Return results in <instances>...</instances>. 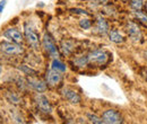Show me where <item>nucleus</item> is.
<instances>
[{
	"label": "nucleus",
	"instance_id": "a211bd4d",
	"mask_svg": "<svg viewBox=\"0 0 147 124\" xmlns=\"http://www.w3.org/2000/svg\"><path fill=\"white\" fill-rule=\"evenodd\" d=\"M135 16L138 18V20H140L142 23H144L145 25H147V15L142 13V11H135Z\"/></svg>",
	"mask_w": 147,
	"mask_h": 124
},
{
	"label": "nucleus",
	"instance_id": "6e6552de",
	"mask_svg": "<svg viewBox=\"0 0 147 124\" xmlns=\"http://www.w3.org/2000/svg\"><path fill=\"white\" fill-rule=\"evenodd\" d=\"M47 81L50 86H57L61 81V74L58 70L51 69L47 72Z\"/></svg>",
	"mask_w": 147,
	"mask_h": 124
},
{
	"label": "nucleus",
	"instance_id": "f3484780",
	"mask_svg": "<svg viewBox=\"0 0 147 124\" xmlns=\"http://www.w3.org/2000/svg\"><path fill=\"white\" fill-rule=\"evenodd\" d=\"M130 6L135 10H140L143 8V0H130Z\"/></svg>",
	"mask_w": 147,
	"mask_h": 124
},
{
	"label": "nucleus",
	"instance_id": "6ab92c4d",
	"mask_svg": "<svg viewBox=\"0 0 147 124\" xmlns=\"http://www.w3.org/2000/svg\"><path fill=\"white\" fill-rule=\"evenodd\" d=\"M91 20L90 19H87V18H84V19H82L80 21H79V26L83 28V29H88L90 27H91Z\"/></svg>",
	"mask_w": 147,
	"mask_h": 124
},
{
	"label": "nucleus",
	"instance_id": "4468645a",
	"mask_svg": "<svg viewBox=\"0 0 147 124\" xmlns=\"http://www.w3.org/2000/svg\"><path fill=\"white\" fill-rule=\"evenodd\" d=\"M52 69L60 71V72H65L66 71V66L61 61H59L58 59H55L53 62H52Z\"/></svg>",
	"mask_w": 147,
	"mask_h": 124
},
{
	"label": "nucleus",
	"instance_id": "9d476101",
	"mask_svg": "<svg viewBox=\"0 0 147 124\" xmlns=\"http://www.w3.org/2000/svg\"><path fill=\"white\" fill-rule=\"evenodd\" d=\"M3 36L7 37L8 40H10L14 43H20L22 40H23L22 33L19 32L18 29H16V28H9V29H7L3 33Z\"/></svg>",
	"mask_w": 147,
	"mask_h": 124
},
{
	"label": "nucleus",
	"instance_id": "393cba45",
	"mask_svg": "<svg viewBox=\"0 0 147 124\" xmlns=\"http://www.w3.org/2000/svg\"><path fill=\"white\" fill-rule=\"evenodd\" d=\"M1 72H2V69H1V67H0V74H1Z\"/></svg>",
	"mask_w": 147,
	"mask_h": 124
},
{
	"label": "nucleus",
	"instance_id": "f8f14e48",
	"mask_svg": "<svg viewBox=\"0 0 147 124\" xmlns=\"http://www.w3.org/2000/svg\"><path fill=\"white\" fill-rule=\"evenodd\" d=\"M96 27H97L98 32L102 33V34H105L109 31V26H108V24H107V21H105L104 18H101V17L97 18V25H96Z\"/></svg>",
	"mask_w": 147,
	"mask_h": 124
},
{
	"label": "nucleus",
	"instance_id": "f03ea898",
	"mask_svg": "<svg viewBox=\"0 0 147 124\" xmlns=\"http://www.w3.org/2000/svg\"><path fill=\"white\" fill-rule=\"evenodd\" d=\"M102 119L104 121V123H108V124H119V123H122V117L121 115L114 111V109H108L103 113L102 115Z\"/></svg>",
	"mask_w": 147,
	"mask_h": 124
},
{
	"label": "nucleus",
	"instance_id": "ddd939ff",
	"mask_svg": "<svg viewBox=\"0 0 147 124\" xmlns=\"http://www.w3.org/2000/svg\"><path fill=\"white\" fill-rule=\"evenodd\" d=\"M109 37H110V41L114 42V43H122L123 42V37L118 31H111L109 33Z\"/></svg>",
	"mask_w": 147,
	"mask_h": 124
},
{
	"label": "nucleus",
	"instance_id": "412c9836",
	"mask_svg": "<svg viewBox=\"0 0 147 124\" xmlns=\"http://www.w3.org/2000/svg\"><path fill=\"white\" fill-rule=\"evenodd\" d=\"M20 70H23L26 74H31V76H34L36 72H35V70H33V69H31V68H28L27 66H22L20 68H19Z\"/></svg>",
	"mask_w": 147,
	"mask_h": 124
},
{
	"label": "nucleus",
	"instance_id": "dca6fc26",
	"mask_svg": "<svg viewBox=\"0 0 147 124\" xmlns=\"http://www.w3.org/2000/svg\"><path fill=\"white\" fill-rule=\"evenodd\" d=\"M6 97H7L8 101H9L10 103H13V104H19V103H20V98H19L15 92H9V94L6 95Z\"/></svg>",
	"mask_w": 147,
	"mask_h": 124
},
{
	"label": "nucleus",
	"instance_id": "0eeeda50",
	"mask_svg": "<svg viewBox=\"0 0 147 124\" xmlns=\"http://www.w3.org/2000/svg\"><path fill=\"white\" fill-rule=\"evenodd\" d=\"M27 82H28V86H31L32 88L34 89L37 92H43L45 91L47 89V85L43 80L38 79V78H35V77H31L27 79Z\"/></svg>",
	"mask_w": 147,
	"mask_h": 124
},
{
	"label": "nucleus",
	"instance_id": "aec40b11",
	"mask_svg": "<svg viewBox=\"0 0 147 124\" xmlns=\"http://www.w3.org/2000/svg\"><path fill=\"white\" fill-rule=\"evenodd\" d=\"M87 117L91 120V122L92 123H95V124H102L104 123V121L102 120V119H100V117H97L96 115H94V114H87Z\"/></svg>",
	"mask_w": 147,
	"mask_h": 124
},
{
	"label": "nucleus",
	"instance_id": "20e7f679",
	"mask_svg": "<svg viewBox=\"0 0 147 124\" xmlns=\"http://www.w3.org/2000/svg\"><path fill=\"white\" fill-rule=\"evenodd\" d=\"M43 46H44L45 51L50 54L52 58H55V59L59 58V52L57 50V46H55V42L52 41L51 36L48 35V34H45L44 37H43Z\"/></svg>",
	"mask_w": 147,
	"mask_h": 124
},
{
	"label": "nucleus",
	"instance_id": "7ed1b4c3",
	"mask_svg": "<svg viewBox=\"0 0 147 124\" xmlns=\"http://www.w3.org/2000/svg\"><path fill=\"white\" fill-rule=\"evenodd\" d=\"M88 61L95 64H104L108 60V53L103 50H96L88 54Z\"/></svg>",
	"mask_w": 147,
	"mask_h": 124
},
{
	"label": "nucleus",
	"instance_id": "b1692460",
	"mask_svg": "<svg viewBox=\"0 0 147 124\" xmlns=\"http://www.w3.org/2000/svg\"><path fill=\"white\" fill-rule=\"evenodd\" d=\"M5 6H6V0L0 1V13H2V10L5 9Z\"/></svg>",
	"mask_w": 147,
	"mask_h": 124
},
{
	"label": "nucleus",
	"instance_id": "5701e85b",
	"mask_svg": "<svg viewBox=\"0 0 147 124\" xmlns=\"http://www.w3.org/2000/svg\"><path fill=\"white\" fill-rule=\"evenodd\" d=\"M73 13H77V14H83V15H87V13L85 10H82V9H71Z\"/></svg>",
	"mask_w": 147,
	"mask_h": 124
},
{
	"label": "nucleus",
	"instance_id": "2eb2a0df",
	"mask_svg": "<svg viewBox=\"0 0 147 124\" xmlns=\"http://www.w3.org/2000/svg\"><path fill=\"white\" fill-rule=\"evenodd\" d=\"M73 42L70 41H63L62 42V50H63V53L65 54H69L73 51Z\"/></svg>",
	"mask_w": 147,
	"mask_h": 124
},
{
	"label": "nucleus",
	"instance_id": "423d86ee",
	"mask_svg": "<svg viewBox=\"0 0 147 124\" xmlns=\"http://www.w3.org/2000/svg\"><path fill=\"white\" fill-rule=\"evenodd\" d=\"M35 103H36L37 107L40 108V111H42L43 113H51L52 112V107L50 105L48 98L41 94H38L35 96Z\"/></svg>",
	"mask_w": 147,
	"mask_h": 124
},
{
	"label": "nucleus",
	"instance_id": "4be33fe9",
	"mask_svg": "<svg viewBox=\"0 0 147 124\" xmlns=\"http://www.w3.org/2000/svg\"><path fill=\"white\" fill-rule=\"evenodd\" d=\"M88 62V58L86 56V58H80V59H78V60H76V64L78 66V67H84V66H86V63Z\"/></svg>",
	"mask_w": 147,
	"mask_h": 124
},
{
	"label": "nucleus",
	"instance_id": "1a4fd4ad",
	"mask_svg": "<svg viewBox=\"0 0 147 124\" xmlns=\"http://www.w3.org/2000/svg\"><path fill=\"white\" fill-rule=\"evenodd\" d=\"M62 95H63V97H65L68 102H70L71 104H78V103L80 102V96H79L75 90H73V89L63 88Z\"/></svg>",
	"mask_w": 147,
	"mask_h": 124
},
{
	"label": "nucleus",
	"instance_id": "9b49d317",
	"mask_svg": "<svg viewBox=\"0 0 147 124\" xmlns=\"http://www.w3.org/2000/svg\"><path fill=\"white\" fill-rule=\"evenodd\" d=\"M127 27H128L129 36H130L134 41H139V40L142 38V33H140V29H139L138 25H136V24L132 23V21H129Z\"/></svg>",
	"mask_w": 147,
	"mask_h": 124
},
{
	"label": "nucleus",
	"instance_id": "39448f33",
	"mask_svg": "<svg viewBox=\"0 0 147 124\" xmlns=\"http://www.w3.org/2000/svg\"><path fill=\"white\" fill-rule=\"evenodd\" d=\"M25 37H26V40H27V43H28L32 48H34V49H37V48H38V45H40L38 35L34 32L33 28H31V27H28V26L25 27Z\"/></svg>",
	"mask_w": 147,
	"mask_h": 124
},
{
	"label": "nucleus",
	"instance_id": "f257e3e1",
	"mask_svg": "<svg viewBox=\"0 0 147 124\" xmlns=\"http://www.w3.org/2000/svg\"><path fill=\"white\" fill-rule=\"evenodd\" d=\"M0 51L8 55H17V54L23 53V48L14 42L13 43L3 42L0 44Z\"/></svg>",
	"mask_w": 147,
	"mask_h": 124
}]
</instances>
